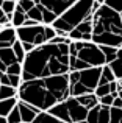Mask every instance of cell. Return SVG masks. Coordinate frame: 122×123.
Listing matches in <instances>:
<instances>
[{
	"instance_id": "cell-9",
	"label": "cell",
	"mask_w": 122,
	"mask_h": 123,
	"mask_svg": "<svg viewBox=\"0 0 122 123\" xmlns=\"http://www.w3.org/2000/svg\"><path fill=\"white\" fill-rule=\"evenodd\" d=\"M110 115H111V106H103V105H95L91 108L86 115L88 123H110Z\"/></svg>"
},
{
	"instance_id": "cell-21",
	"label": "cell",
	"mask_w": 122,
	"mask_h": 123,
	"mask_svg": "<svg viewBox=\"0 0 122 123\" xmlns=\"http://www.w3.org/2000/svg\"><path fill=\"white\" fill-rule=\"evenodd\" d=\"M9 97H17V89L9 84H0V100L9 98Z\"/></svg>"
},
{
	"instance_id": "cell-46",
	"label": "cell",
	"mask_w": 122,
	"mask_h": 123,
	"mask_svg": "<svg viewBox=\"0 0 122 123\" xmlns=\"http://www.w3.org/2000/svg\"><path fill=\"white\" fill-rule=\"evenodd\" d=\"M2 3H3V0H0V5H2Z\"/></svg>"
},
{
	"instance_id": "cell-18",
	"label": "cell",
	"mask_w": 122,
	"mask_h": 123,
	"mask_svg": "<svg viewBox=\"0 0 122 123\" xmlns=\"http://www.w3.org/2000/svg\"><path fill=\"white\" fill-rule=\"evenodd\" d=\"M16 105H17V97H9V98L0 100V115L6 117V115L9 114V111H11Z\"/></svg>"
},
{
	"instance_id": "cell-11",
	"label": "cell",
	"mask_w": 122,
	"mask_h": 123,
	"mask_svg": "<svg viewBox=\"0 0 122 123\" xmlns=\"http://www.w3.org/2000/svg\"><path fill=\"white\" fill-rule=\"evenodd\" d=\"M17 109H19L22 122H25V123H31L33 118L38 115V112H39V109H38L36 106L30 105V103H25L19 98H17Z\"/></svg>"
},
{
	"instance_id": "cell-44",
	"label": "cell",
	"mask_w": 122,
	"mask_h": 123,
	"mask_svg": "<svg viewBox=\"0 0 122 123\" xmlns=\"http://www.w3.org/2000/svg\"><path fill=\"white\" fill-rule=\"evenodd\" d=\"M121 20H122V11H121Z\"/></svg>"
},
{
	"instance_id": "cell-8",
	"label": "cell",
	"mask_w": 122,
	"mask_h": 123,
	"mask_svg": "<svg viewBox=\"0 0 122 123\" xmlns=\"http://www.w3.org/2000/svg\"><path fill=\"white\" fill-rule=\"evenodd\" d=\"M66 105H67V111H69V117H70V123H75V122H81L86 120V115H88V108L81 105L75 97L69 95L66 100Z\"/></svg>"
},
{
	"instance_id": "cell-20",
	"label": "cell",
	"mask_w": 122,
	"mask_h": 123,
	"mask_svg": "<svg viewBox=\"0 0 122 123\" xmlns=\"http://www.w3.org/2000/svg\"><path fill=\"white\" fill-rule=\"evenodd\" d=\"M99 45V44H97ZM102 50V53H103L105 56V61L108 62H111L113 59H116V53H117V47H111V45H99Z\"/></svg>"
},
{
	"instance_id": "cell-42",
	"label": "cell",
	"mask_w": 122,
	"mask_h": 123,
	"mask_svg": "<svg viewBox=\"0 0 122 123\" xmlns=\"http://www.w3.org/2000/svg\"><path fill=\"white\" fill-rule=\"evenodd\" d=\"M75 123H88L86 120H81V122H75Z\"/></svg>"
},
{
	"instance_id": "cell-6",
	"label": "cell",
	"mask_w": 122,
	"mask_h": 123,
	"mask_svg": "<svg viewBox=\"0 0 122 123\" xmlns=\"http://www.w3.org/2000/svg\"><path fill=\"white\" fill-rule=\"evenodd\" d=\"M16 34H17V39L20 42H31L34 47L47 42L46 36H44V24L16 27Z\"/></svg>"
},
{
	"instance_id": "cell-7",
	"label": "cell",
	"mask_w": 122,
	"mask_h": 123,
	"mask_svg": "<svg viewBox=\"0 0 122 123\" xmlns=\"http://www.w3.org/2000/svg\"><path fill=\"white\" fill-rule=\"evenodd\" d=\"M67 36L72 41H91V37H92V14H89L78 25H75L69 31Z\"/></svg>"
},
{
	"instance_id": "cell-23",
	"label": "cell",
	"mask_w": 122,
	"mask_h": 123,
	"mask_svg": "<svg viewBox=\"0 0 122 123\" xmlns=\"http://www.w3.org/2000/svg\"><path fill=\"white\" fill-rule=\"evenodd\" d=\"M108 66L111 67V70H113L116 80H121L122 78V58H116V59H113L111 62H108Z\"/></svg>"
},
{
	"instance_id": "cell-40",
	"label": "cell",
	"mask_w": 122,
	"mask_h": 123,
	"mask_svg": "<svg viewBox=\"0 0 122 123\" xmlns=\"http://www.w3.org/2000/svg\"><path fill=\"white\" fill-rule=\"evenodd\" d=\"M0 123H8V122H6V117H3V115H0Z\"/></svg>"
},
{
	"instance_id": "cell-2",
	"label": "cell",
	"mask_w": 122,
	"mask_h": 123,
	"mask_svg": "<svg viewBox=\"0 0 122 123\" xmlns=\"http://www.w3.org/2000/svg\"><path fill=\"white\" fill-rule=\"evenodd\" d=\"M17 98L36 106L39 111H47L58 100L49 90L44 78H33L22 81L17 87Z\"/></svg>"
},
{
	"instance_id": "cell-37",
	"label": "cell",
	"mask_w": 122,
	"mask_h": 123,
	"mask_svg": "<svg viewBox=\"0 0 122 123\" xmlns=\"http://www.w3.org/2000/svg\"><path fill=\"white\" fill-rule=\"evenodd\" d=\"M22 47H24L25 53H28V51H31V50L34 48V45L31 44V42H22Z\"/></svg>"
},
{
	"instance_id": "cell-10",
	"label": "cell",
	"mask_w": 122,
	"mask_h": 123,
	"mask_svg": "<svg viewBox=\"0 0 122 123\" xmlns=\"http://www.w3.org/2000/svg\"><path fill=\"white\" fill-rule=\"evenodd\" d=\"M92 42L99 45H111V47H121L122 44V34L113 33V31H102V33L92 34Z\"/></svg>"
},
{
	"instance_id": "cell-27",
	"label": "cell",
	"mask_w": 122,
	"mask_h": 123,
	"mask_svg": "<svg viewBox=\"0 0 122 123\" xmlns=\"http://www.w3.org/2000/svg\"><path fill=\"white\" fill-rule=\"evenodd\" d=\"M5 72H6V73H11V75H20V73H22V62L16 61V62L6 66Z\"/></svg>"
},
{
	"instance_id": "cell-38",
	"label": "cell",
	"mask_w": 122,
	"mask_h": 123,
	"mask_svg": "<svg viewBox=\"0 0 122 123\" xmlns=\"http://www.w3.org/2000/svg\"><path fill=\"white\" fill-rule=\"evenodd\" d=\"M6 22H9V19H8V16H6L5 12H3V9L0 8V24H2V25H5Z\"/></svg>"
},
{
	"instance_id": "cell-19",
	"label": "cell",
	"mask_w": 122,
	"mask_h": 123,
	"mask_svg": "<svg viewBox=\"0 0 122 123\" xmlns=\"http://www.w3.org/2000/svg\"><path fill=\"white\" fill-rule=\"evenodd\" d=\"M0 61H2L5 66H9V64H13V62L17 61V58H16V55H14V51H13L11 47L0 48Z\"/></svg>"
},
{
	"instance_id": "cell-5",
	"label": "cell",
	"mask_w": 122,
	"mask_h": 123,
	"mask_svg": "<svg viewBox=\"0 0 122 123\" xmlns=\"http://www.w3.org/2000/svg\"><path fill=\"white\" fill-rule=\"evenodd\" d=\"M69 55L77 56L78 59L88 64L89 67H100L103 64H107L100 47L92 41H70Z\"/></svg>"
},
{
	"instance_id": "cell-28",
	"label": "cell",
	"mask_w": 122,
	"mask_h": 123,
	"mask_svg": "<svg viewBox=\"0 0 122 123\" xmlns=\"http://www.w3.org/2000/svg\"><path fill=\"white\" fill-rule=\"evenodd\" d=\"M0 8L3 9L5 14H11L16 8V0H3V3L0 5Z\"/></svg>"
},
{
	"instance_id": "cell-22",
	"label": "cell",
	"mask_w": 122,
	"mask_h": 123,
	"mask_svg": "<svg viewBox=\"0 0 122 123\" xmlns=\"http://www.w3.org/2000/svg\"><path fill=\"white\" fill-rule=\"evenodd\" d=\"M27 17H28V19H33V20H36L38 24H42V11H41L39 3H36L33 8L28 9V11H27Z\"/></svg>"
},
{
	"instance_id": "cell-31",
	"label": "cell",
	"mask_w": 122,
	"mask_h": 123,
	"mask_svg": "<svg viewBox=\"0 0 122 123\" xmlns=\"http://www.w3.org/2000/svg\"><path fill=\"white\" fill-rule=\"evenodd\" d=\"M103 3L107 6H110L111 9L117 11V12L122 11V0H103Z\"/></svg>"
},
{
	"instance_id": "cell-3",
	"label": "cell",
	"mask_w": 122,
	"mask_h": 123,
	"mask_svg": "<svg viewBox=\"0 0 122 123\" xmlns=\"http://www.w3.org/2000/svg\"><path fill=\"white\" fill-rule=\"evenodd\" d=\"M92 3L94 0H75L69 8H66L60 16H56V19L50 25L53 28H60L69 33L83 19L92 14Z\"/></svg>"
},
{
	"instance_id": "cell-33",
	"label": "cell",
	"mask_w": 122,
	"mask_h": 123,
	"mask_svg": "<svg viewBox=\"0 0 122 123\" xmlns=\"http://www.w3.org/2000/svg\"><path fill=\"white\" fill-rule=\"evenodd\" d=\"M113 100H114V97L111 95V93H107V95H103V97H99V103L103 105V106H111L113 105Z\"/></svg>"
},
{
	"instance_id": "cell-47",
	"label": "cell",
	"mask_w": 122,
	"mask_h": 123,
	"mask_svg": "<svg viewBox=\"0 0 122 123\" xmlns=\"http://www.w3.org/2000/svg\"><path fill=\"white\" fill-rule=\"evenodd\" d=\"M20 123H25V122H20Z\"/></svg>"
},
{
	"instance_id": "cell-29",
	"label": "cell",
	"mask_w": 122,
	"mask_h": 123,
	"mask_svg": "<svg viewBox=\"0 0 122 123\" xmlns=\"http://www.w3.org/2000/svg\"><path fill=\"white\" fill-rule=\"evenodd\" d=\"M94 93L97 97H103L107 93H110V83H105V84H97L94 89Z\"/></svg>"
},
{
	"instance_id": "cell-16",
	"label": "cell",
	"mask_w": 122,
	"mask_h": 123,
	"mask_svg": "<svg viewBox=\"0 0 122 123\" xmlns=\"http://www.w3.org/2000/svg\"><path fill=\"white\" fill-rule=\"evenodd\" d=\"M31 123H66V122L56 118L55 115H52L50 112H47V111H39Z\"/></svg>"
},
{
	"instance_id": "cell-13",
	"label": "cell",
	"mask_w": 122,
	"mask_h": 123,
	"mask_svg": "<svg viewBox=\"0 0 122 123\" xmlns=\"http://www.w3.org/2000/svg\"><path fill=\"white\" fill-rule=\"evenodd\" d=\"M16 39H17L16 28L13 27V25H3L2 30H0V48L11 47Z\"/></svg>"
},
{
	"instance_id": "cell-15",
	"label": "cell",
	"mask_w": 122,
	"mask_h": 123,
	"mask_svg": "<svg viewBox=\"0 0 122 123\" xmlns=\"http://www.w3.org/2000/svg\"><path fill=\"white\" fill-rule=\"evenodd\" d=\"M75 98L78 100L85 108H88V109H91V108H94L95 105H99V97L95 95L94 92L83 93V95H78V97H75Z\"/></svg>"
},
{
	"instance_id": "cell-35",
	"label": "cell",
	"mask_w": 122,
	"mask_h": 123,
	"mask_svg": "<svg viewBox=\"0 0 122 123\" xmlns=\"http://www.w3.org/2000/svg\"><path fill=\"white\" fill-rule=\"evenodd\" d=\"M0 84H9V78L6 72H0Z\"/></svg>"
},
{
	"instance_id": "cell-4",
	"label": "cell",
	"mask_w": 122,
	"mask_h": 123,
	"mask_svg": "<svg viewBox=\"0 0 122 123\" xmlns=\"http://www.w3.org/2000/svg\"><path fill=\"white\" fill-rule=\"evenodd\" d=\"M102 31H113L122 34L121 12L111 9L105 3L99 5V8L92 12V34L102 33Z\"/></svg>"
},
{
	"instance_id": "cell-26",
	"label": "cell",
	"mask_w": 122,
	"mask_h": 123,
	"mask_svg": "<svg viewBox=\"0 0 122 123\" xmlns=\"http://www.w3.org/2000/svg\"><path fill=\"white\" fill-rule=\"evenodd\" d=\"M6 122H8V123H20L22 122L20 114H19V109H17V105L9 111L8 115H6Z\"/></svg>"
},
{
	"instance_id": "cell-45",
	"label": "cell",
	"mask_w": 122,
	"mask_h": 123,
	"mask_svg": "<svg viewBox=\"0 0 122 123\" xmlns=\"http://www.w3.org/2000/svg\"><path fill=\"white\" fill-rule=\"evenodd\" d=\"M2 27H3V25H2V24H0V30H2Z\"/></svg>"
},
{
	"instance_id": "cell-12",
	"label": "cell",
	"mask_w": 122,
	"mask_h": 123,
	"mask_svg": "<svg viewBox=\"0 0 122 123\" xmlns=\"http://www.w3.org/2000/svg\"><path fill=\"white\" fill-rule=\"evenodd\" d=\"M75 0H34V3H41L47 9L53 11L56 16H60L66 8H69Z\"/></svg>"
},
{
	"instance_id": "cell-25",
	"label": "cell",
	"mask_w": 122,
	"mask_h": 123,
	"mask_svg": "<svg viewBox=\"0 0 122 123\" xmlns=\"http://www.w3.org/2000/svg\"><path fill=\"white\" fill-rule=\"evenodd\" d=\"M11 48H13V51H14L17 61H19V62H22V61H24V58H25V50H24V47H22V42L19 41V39H16L14 44L11 45Z\"/></svg>"
},
{
	"instance_id": "cell-24",
	"label": "cell",
	"mask_w": 122,
	"mask_h": 123,
	"mask_svg": "<svg viewBox=\"0 0 122 123\" xmlns=\"http://www.w3.org/2000/svg\"><path fill=\"white\" fill-rule=\"evenodd\" d=\"M39 6H41V11H42V24L44 25H50L56 19V14L53 11H50V9H47L46 6L41 5V3H39Z\"/></svg>"
},
{
	"instance_id": "cell-14",
	"label": "cell",
	"mask_w": 122,
	"mask_h": 123,
	"mask_svg": "<svg viewBox=\"0 0 122 123\" xmlns=\"http://www.w3.org/2000/svg\"><path fill=\"white\" fill-rule=\"evenodd\" d=\"M47 112H50L52 115H55L56 118H60V120L66 122V123H70V117H69V111H67V105L66 101H56L53 106H50L49 109H47Z\"/></svg>"
},
{
	"instance_id": "cell-48",
	"label": "cell",
	"mask_w": 122,
	"mask_h": 123,
	"mask_svg": "<svg viewBox=\"0 0 122 123\" xmlns=\"http://www.w3.org/2000/svg\"><path fill=\"white\" fill-rule=\"evenodd\" d=\"M121 47H122V44H121Z\"/></svg>"
},
{
	"instance_id": "cell-41",
	"label": "cell",
	"mask_w": 122,
	"mask_h": 123,
	"mask_svg": "<svg viewBox=\"0 0 122 123\" xmlns=\"http://www.w3.org/2000/svg\"><path fill=\"white\" fill-rule=\"evenodd\" d=\"M95 2H97V3H100V5H102V3H103V0H95Z\"/></svg>"
},
{
	"instance_id": "cell-17",
	"label": "cell",
	"mask_w": 122,
	"mask_h": 123,
	"mask_svg": "<svg viewBox=\"0 0 122 123\" xmlns=\"http://www.w3.org/2000/svg\"><path fill=\"white\" fill-rule=\"evenodd\" d=\"M27 19V12L24 11V9H20L17 5H16V8H14V11L11 12V19H9V22H11V25L13 27H20L22 24H24V20Z\"/></svg>"
},
{
	"instance_id": "cell-34",
	"label": "cell",
	"mask_w": 122,
	"mask_h": 123,
	"mask_svg": "<svg viewBox=\"0 0 122 123\" xmlns=\"http://www.w3.org/2000/svg\"><path fill=\"white\" fill-rule=\"evenodd\" d=\"M8 78H9V86L16 87V89H17V87H19V84L22 83L20 75H11V73H8Z\"/></svg>"
},
{
	"instance_id": "cell-36",
	"label": "cell",
	"mask_w": 122,
	"mask_h": 123,
	"mask_svg": "<svg viewBox=\"0 0 122 123\" xmlns=\"http://www.w3.org/2000/svg\"><path fill=\"white\" fill-rule=\"evenodd\" d=\"M113 108H122V97H114V100H113Z\"/></svg>"
},
{
	"instance_id": "cell-1",
	"label": "cell",
	"mask_w": 122,
	"mask_h": 123,
	"mask_svg": "<svg viewBox=\"0 0 122 123\" xmlns=\"http://www.w3.org/2000/svg\"><path fill=\"white\" fill-rule=\"evenodd\" d=\"M69 72V44L44 42L25 53L22 61V81L33 78H44L50 75Z\"/></svg>"
},
{
	"instance_id": "cell-43",
	"label": "cell",
	"mask_w": 122,
	"mask_h": 123,
	"mask_svg": "<svg viewBox=\"0 0 122 123\" xmlns=\"http://www.w3.org/2000/svg\"><path fill=\"white\" fill-rule=\"evenodd\" d=\"M119 123H122V114H121V120H119Z\"/></svg>"
},
{
	"instance_id": "cell-39",
	"label": "cell",
	"mask_w": 122,
	"mask_h": 123,
	"mask_svg": "<svg viewBox=\"0 0 122 123\" xmlns=\"http://www.w3.org/2000/svg\"><path fill=\"white\" fill-rule=\"evenodd\" d=\"M116 58H122V47H117V53H116Z\"/></svg>"
},
{
	"instance_id": "cell-30",
	"label": "cell",
	"mask_w": 122,
	"mask_h": 123,
	"mask_svg": "<svg viewBox=\"0 0 122 123\" xmlns=\"http://www.w3.org/2000/svg\"><path fill=\"white\" fill-rule=\"evenodd\" d=\"M16 5H17L20 9H24V11L27 12L28 9L33 8L36 3H34V0H16Z\"/></svg>"
},
{
	"instance_id": "cell-32",
	"label": "cell",
	"mask_w": 122,
	"mask_h": 123,
	"mask_svg": "<svg viewBox=\"0 0 122 123\" xmlns=\"http://www.w3.org/2000/svg\"><path fill=\"white\" fill-rule=\"evenodd\" d=\"M55 34H56V31H55V28H53L52 25H44V36H46V41L47 42L52 39Z\"/></svg>"
}]
</instances>
